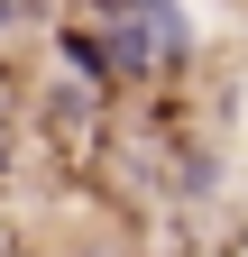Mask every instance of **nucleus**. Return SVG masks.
<instances>
[{
    "label": "nucleus",
    "mask_w": 248,
    "mask_h": 257,
    "mask_svg": "<svg viewBox=\"0 0 248 257\" xmlns=\"http://www.w3.org/2000/svg\"><path fill=\"white\" fill-rule=\"evenodd\" d=\"M0 19H28V0H0Z\"/></svg>",
    "instance_id": "nucleus-1"
}]
</instances>
